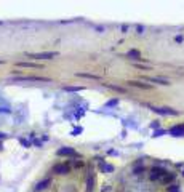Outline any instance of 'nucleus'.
I'll list each match as a JSON object with an SVG mask.
<instances>
[{
  "label": "nucleus",
  "mask_w": 184,
  "mask_h": 192,
  "mask_svg": "<svg viewBox=\"0 0 184 192\" xmlns=\"http://www.w3.org/2000/svg\"><path fill=\"white\" fill-rule=\"evenodd\" d=\"M82 131H83V128H82V127H77L75 130H72V133H70V135L77 136V135H79V133H82Z\"/></svg>",
  "instance_id": "nucleus-22"
},
{
  "label": "nucleus",
  "mask_w": 184,
  "mask_h": 192,
  "mask_svg": "<svg viewBox=\"0 0 184 192\" xmlns=\"http://www.w3.org/2000/svg\"><path fill=\"white\" fill-rule=\"evenodd\" d=\"M151 111L159 114V115H179V112L176 111V109H171V107H155V106H151Z\"/></svg>",
  "instance_id": "nucleus-4"
},
{
  "label": "nucleus",
  "mask_w": 184,
  "mask_h": 192,
  "mask_svg": "<svg viewBox=\"0 0 184 192\" xmlns=\"http://www.w3.org/2000/svg\"><path fill=\"white\" fill-rule=\"evenodd\" d=\"M167 135V130H155L154 135H152V138H160V136Z\"/></svg>",
  "instance_id": "nucleus-19"
},
{
  "label": "nucleus",
  "mask_w": 184,
  "mask_h": 192,
  "mask_svg": "<svg viewBox=\"0 0 184 192\" xmlns=\"http://www.w3.org/2000/svg\"><path fill=\"white\" fill-rule=\"evenodd\" d=\"M128 85L136 87V88H143V90H149V88H151V85L143 83V82H138V80H130V82H128Z\"/></svg>",
  "instance_id": "nucleus-12"
},
{
  "label": "nucleus",
  "mask_w": 184,
  "mask_h": 192,
  "mask_svg": "<svg viewBox=\"0 0 184 192\" xmlns=\"http://www.w3.org/2000/svg\"><path fill=\"white\" fill-rule=\"evenodd\" d=\"M143 80L152 82V83H159V85H170V83H168V80L163 79V77H143Z\"/></svg>",
  "instance_id": "nucleus-9"
},
{
  "label": "nucleus",
  "mask_w": 184,
  "mask_h": 192,
  "mask_svg": "<svg viewBox=\"0 0 184 192\" xmlns=\"http://www.w3.org/2000/svg\"><path fill=\"white\" fill-rule=\"evenodd\" d=\"M109 88L115 90V91H120V93H125V88H122V87H117V85H109Z\"/></svg>",
  "instance_id": "nucleus-21"
},
{
  "label": "nucleus",
  "mask_w": 184,
  "mask_h": 192,
  "mask_svg": "<svg viewBox=\"0 0 184 192\" xmlns=\"http://www.w3.org/2000/svg\"><path fill=\"white\" fill-rule=\"evenodd\" d=\"M136 30H138V34H143L144 32V26H136Z\"/></svg>",
  "instance_id": "nucleus-24"
},
{
  "label": "nucleus",
  "mask_w": 184,
  "mask_h": 192,
  "mask_svg": "<svg viewBox=\"0 0 184 192\" xmlns=\"http://www.w3.org/2000/svg\"><path fill=\"white\" fill-rule=\"evenodd\" d=\"M7 138H8V135H5V133L0 131V139H7Z\"/></svg>",
  "instance_id": "nucleus-28"
},
{
  "label": "nucleus",
  "mask_w": 184,
  "mask_h": 192,
  "mask_svg": "<svg viewBox=\"0 0 184 192\" xmlns=\"http://www.w3.org/2000/svg\"><path fill=\"white\" fill-rule=\"evenodd\" d=\"M11 82H50L46 77H38V75H19V77H11Z\"/></svg>",
  "instance_id": "nucleus-2"
},
{
  "label": "nucleus",
  "mask_w": 184,
  "mask_h": 192,
  "mask_svg": "<svg viewBox=\"0 0 184 192\" xmlns=\"http://www.w3.org/2000/svg\"><path fill=\"white\" fill-rule=\"evenodd\" d=\"M26 56L34 59H53L58 56V51H42V53H26Z\"/></svg>",
  "instance_id": "nucleus-3"
},
{
  "label": "nucleus",
  "mask_w": 184,
  "mask_h": 192,
  "mask_svg": "<svg viewBox=\"0 0 184 192\" xmlns=\"http://www.w3.org/2000/svg\"><path fill=\"white\" fill-rule=\"evenodd\" d=\"M69 171H70L69 163H56L51 168V173H54V175H67Z\"/></svg>",
  "instance_id": "nucleus-5"
},
{
  "label": "nucleus",
  "mask_w": 184,
  "mask_h": 192,
  "mask_svg": "<svg viewBox=\"0 0 184 192\" xmlns=\"http://www.w3.org/2000/svg\"><path fill=\"white\" fill-rule=\"evenodd\" d=\"M99 165H101V168H103L104 173H111V171H114V167H112V165H106L104 162H99Z\"/></svg>",
  "instance_id": "nucleus-16"
},
{
  "label": "nucleus",
  "mask_w": 184,
  "mask_h": 192,
  "mask_svg": "<svg viewBox=\"0 0 184 192\" xmlns=\"http://www.w3.org/2000/svg\"><path fill=\"white\" fill-rule=\"evenodd\" d=\"M16 66L18 67H40L35 62H26V61H19V62H16Z\"/></svg>",
  "instance_id": "nucleus-14"
},
{
  "label": "nucleus",
  "mask_w": 184,
  "mask_h": 192,
  "mask_svg": "<svg viewBox=\"0 0 184 192\" xmlns=\"http://www.w3.org/2000/svg\"><path fill=\"white\" fill-rule=\"evenodd\" d=\"M167 192H181L179 189V184H171V186L167 187Z\"/></svg>",
  "instance_id": "nucleus-18"
},
{
  "label": "nucleus",
  "mask_w": 184,
  "mask_h": 192,
  "mask_svg": "<svg viewBox=\"0 0 184 192\" xmlns=\"http://www.w3.org/2000/svg\"><path fill=\"white\" fill-rule=\"evenodd\" d=\"M64 91H70V93H75V91H82L83 87H62Z\"/></svg>",
  "instance_id": "nucleus-17"
},
{
  "label": "nucleus",
  "mask_w": 184,
  "mask_h": 192,
  "mask_svg": "<svg viewBox=\"0 0 184 192\" xmlns=\"http://www.w3.org/2000/svg\"><path fill=\"white\" fill-rule=\"evenodd\" d=\"M93 189H95V173L90 171L87 176V192H93Z\"/></svg>",
  "instance_id": "nucleus-10"
},
{
  "label": "nucleus",
  "mask_w": 184,
  "mask_h": 192,
  "mask_svg": "<svg viewBox=\"0 0 184 192\" xmlns=\"http://www.w3.org/2000/svg\"><path fill=\"white\" fill-rule=\"evenodd\" d=\"M119 104V99H111V101H107L106 103V107H111V106H117Z\"/></svg>",
  "instance_id": "nucleus-20"
},
{
  "label": "nucleus",
  "mask_w": 184,
  "mask_h": 192,
  "mask_svg": "<svg viewBox=\"0 0 184 192\" xmlns=\"http://www.w3.org/2000/svg\"><path fill=\"white\" fill-rule=\"evenodd\" d=\"M141 171H144V167H143V165H141V167H136L135 170H133V173H135V175H139Z\"/></svg>",
  "instance_id": "nucleus-23"
},
{
  "label": "nucleus",
  "mask_w": 184,
  "mask_h": 192,
  "mask_svg": "<svg viewBox=\"0 0 184 192\" xmlns=\"http://www.w3.org/2000/svg\"><path fill=\"white\" fill-rule=\"evenodd\" d=\"M50 184H51V181H50L48 178H46V179H42V181H38V183L34 186V191H35V192H42V191L48 189Z\"/></svg>",
  "instance_id": "nucleus-8"
},
{
  "label": "nucleus",
  "mask_w": 184,
  "mask_h": 192,
  "mask_svg": "<svg viewBox=\"0 0 184 192\" xmlns=\"http://www.w3.org/2000/svg\"><path fill=\"white\" fill-rule=\"evenodd\" d=\"M171 136H175V138H179V136H184V123H178L175 125V127H171L170 130H168Z\"/></svg>",
  "instance_id": "nucleus-7"
},
{
  "label": "nucleus",
  "mask_w": 184,
  "mask_h": 192,
  "mask_svg": "<svg viewBox=\"0 0 184 192\" xmlns=\"http://www.w3.org/2000/svg\"><path fill=\"white\" fill-rule=\"evenodd\" d=\"M176 179V173H168L167 176H163L162 179H160V183L162 184H167V186H171V184H175L173 181Z\"/></svg>",
  "instance_id": "nucleus-11"
},
{
  "label": "nucleus",
  "mask_w": 184,
  "mask_h": 192,
  "mask_svg": "<svg viewBox=\"0 0 184 192\" xmlns=\"http://www.w3.org/2000/svg\"><path fill=\"white\" fill-rule=\"evenodd\" d=\"M2 149H3V146H2V143H0V151H2Z\"/></svg>",
  "instance_id": "nucleus-30"
},
{
  "label": "nucleus",
  "mask_w": 184,
  "mask_h": 192,
  "mask_svg": "<svg viewBox=\"0 0 184 192\" xmlns=\"http://www.w3.org/2000/svg\"><path fill=\"white\" fill-rule=\"evenodd\" d=\"M151 128H155V130H157V128H159V122H157V120L151 123Z\"/></svg>",
  "instance_id": "nucleus-26"
},
{
  "label": "nucleus",
  "mask_w": 184,
  "mask_h": 192,
  "mask_svg": "<svg viewBox=\"0 0 184 192\" xmlns=\"http://www.w3.org/2000/svg\"><path fill=\"white\" fill-rule=\"evenodd\" d=\"M175 40L178 42V43H181V42L184 40V38H183V35H176V37H175Z\"/></svg>",
  "instance_id": "nucleus-25"
},
{
  "label": "nucleus",
  "mask_w": 184,
  "mask_h": 192,
  "mask_svg": "<svg viewBox=\"0 0 184 192\" xmlns=\"http://www.w3.org/2000/svg\"><path fill=\"white\" fill-rule=\"evenodd\" d=\"M2 62H3V61H2V59H0V64H2Z\"/></svg>",
  "instance_id": "nucleus-31"
},
{
  "label": "nucleus",
  "mask_w": 184,
  "mask_h": 192,
  "mask_svg": "<svg viewBox=\"0 0 184 192\" xmlns=\"http://www.w3.org/2000/svg\"><path fill=\"white\" fill-rule=\"evenodd\" d=\"M167 175H168L167 168H163V167H159V165H155V167H152V168H151L149 178H151V181H160V179H162L163 176H167Z\"/></svg>",
  "instance_id": "nucleus-1"
},
{
  "label": "nucleus",
  "mask_w": 184,
  "mask_h": 192,
  "mask_svg": "<svg viewBox=\"0 0 184 192\" xmlns=\"http://www.w3.org/2000/svg\"><path fill=\"white\" fill-rule=\"evenodd\" d=\"M0 112H5V114H10V112H11V109H8V107H2V109H0Z\"/></svg>",
  "instance_id": "nucleus-27"
},
{
  "label": "nucleus",
  "mask_w": 184,
  "mask_h": 192,
  "mask_svg": "<svg viewBox=\"0 0 184 192\" xmlns=\"http://www.w3.org/2000/svg\"><path fill=\"white\" fill-rule=\"evenodd\" d=\"M77 77H85V79H91V80H99L98 75H93V74H87V72H77Z\"/></svg>",
  "instance_id": "nucleus-15"
},
{
  "label": "nucleus",
  "mask_w": 184,
  "mask_h": 192,
  "mask_svg": "<svg viewBox=\"0 0 184 192\" xmlns=\"http://www.w3.org/2000/svg\"><path fill=\"white\" fill-rule=\"evenodd\" d=\"M183 176H184V170H183Z\"/></svg>",
  "instance_id": "nucleus-32"
},
{
  "label": "nucleus",
  "mask_w": 184,
  "mask_h": 192,
  "mask_svg": "<svg viewBox=\"0 0 184 192\" xmlns=\"http://www.w3.org/2000/svg\"><path fill=\"white\" fill-rule=\"evenodd\" d=\"M127 58H130V59H141V53L138 50H130L127 53Z\"/></svg>",
  "instance_id": "nucleus-13"
},
{
  "label": "nucleus",
  "mask_w": 184,
  "mask_h": 192,
  "mask_svg": "<svg viewBox=\"0 0 184 192\" xmlns=\"http://www.w3.org/2000/svg\"><path fill=\"white\" fill-rule=\"evenodd\" d=\"M21 144H24V146H29V143H27L26 139H21Z\"/></svg>",
  "instance_id": "nucleus-29"
},
{
  "label": "nucleus",
  "mask_w": 184,
  "mask_h": 192,
  "mask_svg": "<svg viewBox=\"0 0 184 192\" xmlns=\"http://www.w3.org/2000/svg\"><path fill=\"white\" fill-rule=\"evenodd\" d=\"M56 155H59V157H74L75 154V149L74 147H59L56 151Z\"/></svg>",
  "instance_id": "nucleus-6"
}]
</instances>
